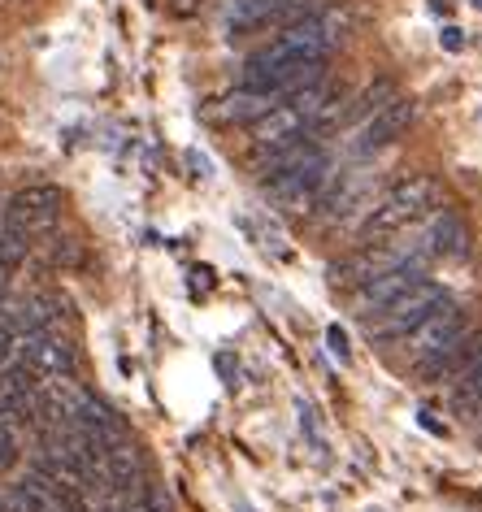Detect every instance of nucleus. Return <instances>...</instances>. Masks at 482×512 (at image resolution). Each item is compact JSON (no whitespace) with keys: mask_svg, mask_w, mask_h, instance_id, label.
<instances>
[{"mask_svg":"<svg viewBox=\"0 0 482 512\" xmlns=\"http://www.w3.org/2000/svg\"><path fill=\"white\" fill-rule=\"evenodd\" d=\"M348 35V18L335 9H322L313 18H300L291 27H278L270 44H261L257 53L244 61V79L270 70V66H287V61H331V53L344 44Z\"/></svg>","mask_w":482,"mask_h":512,"instance_id":"obj_1","label":"nucleus"},{"mask_svg":"<svg viewBox=\"0 0 482 512\" xmlns=\"http://www.w3.org/2000/svg\"><path fill=\"white\" fill-rule=\"evenodd\" d=\"M474 5H482V0H474Z\"/></svg>","mask_w":482,"mask_h":512,"instance_id":"obj_19","label":"nucleus"},{"mask_svg":"<svg viewBox=\"0 0 482 512\" xmlns=\"http://www.w3.org/2000/svg\"><path fill=\"white\" fill-rule=\"evenodd\" d=\"M413 113H417V105L409 96H396V100H387L383 109L374 113V118H365V126H361V135L352 139V157L357 161H365V157H374V152H383V148H391L396 139L409 131L413 126Z\"/></svg>","mask_w":482,"mask_h":512,"instance_id":"obj_8","label":"nucleus"},{"mask_svg":"<svg viewBox=\"0 0 482 512\" xmlns=\"http://www.w3.org/2000/svg\"><path fill=\"white\" fill-rule=\"evenodd\" d=\"M18 361L31 369L35 378H66L79 369V352H74L70 335H57V330H35V335H18L14 339Z\"/></svg>","mask_w":482,"mask_h":512,"instance_id":"obj_5","label":"nucleus"},{"mask_svg":"<svg viewBox=\"0 0 482 512\" xmlns=\"http://www.w3.org/2000/svg\"><path fill=\"white\" fill-rule=\"evenodd\" d=\"M435 196H439V183L430 174L404 178V183L391 187L387 196L374 204V213L361 222V239H383V235H396V230L422 222L426 209L435 204Z\"/></svg>","mask_w":482,"mask_h":512,"instance_id":"obj_3","label":"nucleus"},{"mask_svg":"<svg viewBox=\"0 0 482 512\" xmlns=\"http://www.w3.org/2000/svg\"><path fill=\"white\" fill-rule=\"evenodd\" d=\"M443 48H448V53H461V48H465V31L448 27V31H443Z\"/></svg>","mask_w":482,"mask_h":512,"instance_id":"obj_15","label":"nucleus"},{"mask_svg":"<svg viewBox=\"0 0 482 512\" xmlns=\"http://www.w3.org/2000/svg\"><path fill=\"white\" fill-rule=\"evenodd\" d=\"M5 213H9V222L22 226L31 239L53 235L57 217H61V191L53 183H31V187L14 191V200L5 204Z\"/></svg>","mask_w":482,"mask_h":512,"instance_id":"obj_7","label":"nucleus"},{"mask_svg":"<svg viewBox=\"0 0 482 512\" xmlns=\"http://www.w3.org/2000/svg\"><path fill=\"white\" fill-rule=\"evenodd\" d=\"M218 369H222L226 378H231V387H235V378H239V365H235V356H226V352H222V356H218Z\"/></svg>","mask_w":482,"mask_h":512,"instance_id":"obj_17","label":"nucleus"},{"mask_svg":"<svg viewBox=\"0 0 482 512\" xmlns=\"http://www.w3.org/2000/svg\"><path fill=\"white\" fill-rule=\"evenodd\" d=\"M426 239H430V252L435 256H465L469 252V230L461 226V217H452L448 209H435V222L426 226Z\"/></svg>","mask_w":482,"mask_h":512,"instance_id":"obj_12","label":"nucleus"},{"mask_svg":"<svg viewBox=\"0 0 482 512\" xmlns=\"http://www.w3.org/2000/svg\"><path fill=\"white\" fill-rule=\"evenodd\" d=\"M422 278H426V265H400V270H391V274L370 278V283L361 287V309H365V313H378L383 304H391L396 296H404V291L417 287Z\"/></svg>","mask_w":482,"mask_h":512,"instance_id":"obj_11","label":"nucleus"},{"mask_svg":"<svg viewBox=\"0 0 482 512\" xmlns=\"http://www.w3.org/2000/svg\"><path fill=\"white\" fill-rule=\"evenodd\" d=\"M274 105H278V100H270L265 92H252V87L239 83L235 92H226L222 100H209L205 118L209 122H226V126H252L261 113H270Z\"/></svg>","mask_w":482,"mask_h":512,"instance_id":"obj_10","label":"nucleus"},{"mask_svg":"<svg viewBox=\"0 0 482 512\" xmlns=\"http://www.w3.org/2000/svg\"><path fill=\"white\" fill-rule=\"evenodd\" d=\"M387 100H396V83H387V79H378L374 87H370V92H365L361 100H357V105H348V113H344V122H365V118H374V113L378 109H383L387 105Z\"/></svg>","mask_w":482,"mask_h":512,"instance_id":"obj_13","label":"nucleus"},{"mask_svg":"<svg viewBox=\"0 0 482 512\" xmlns=\"http://www.w3.org/2000/svg\"><path fill=\"white\" fill-rule=\"evenodd\" d=\"M448 300H452L448 287H439V283H430V278H422L417 287H409L404 296L383 304L378 313H365L361 326H365V335H370L378 348H387V343H396L400 335H409L417 322H426L435 309H443Z\"/></svg>","mask_w":482,"mask_h":512,"instance_id":"obj_2","label":"nucleus"},{"mask_svg":"<svg viewBox=\"0 0 482 512\" xmlns=\"http://www.w3.org/2000/svg\"><path fill=\"white\" fill-rule=\"evenodd\" d=\"M339 165L326 157V152H317L309 165H300L296 174H283V178H270L265 183V196H270L283 213H296V217H309L313 209H322V200L335 191L339 183Z\"/></svg>","mask_w":482,"mask_h":512,"instance_id":"obj_4","label":"nucleus"},{"mask_svg":"<svg viewBox=\"0 0 482 512\" xmlns=\"http://www.w3.org/2000/svg\"><path fill=\"white\" fill-rule=\"evenodd\" d=\"M326 343H331V356H335V361H348V356H352L344 326H326Z\"/></svg>","mask_w":482,"mask_h":512,"instance_id":"obj_14","label":"nucleus"},{"mask_svg":"<svg viewBox=\"0 0 482 512\" xmlns=\"http://www.w3.org/2000/svg\"><path fill=\"white\" fill-rule=\"evenodd\" d=\"M465 387L482 395V356H478V361H474V369H469V374H465Z\"/></svg>","mask_w":482,"mask_h":512,"instance_id":"obj_16","label":"nucleus"},{"mask_svg":"<svg viewBox=\"0 0 482 512\" xmlns=\"http://www.w3.org/2000/svg\"><path fill=\"white\" fill-rule=\"evenodd\" d=\"M465 335V313L456 309V300H448L443 309H435L426 317V322H417L409 335H400L404 343V365L417 369L422 361H430L435 352H443L452 339H461Z\"/></svg>","mask_w":482,"mask_h":512,"instance_id":"obj_6","label":"nucleus"},{"mask_svg":"<svg viewBox=\"0 0 482 512\" xmlns=\"http://www.w3.org/2000/svg\"><path fill=\"white\" fill-rule=\"evenodd\" d=\"M482 356V330H469V335H461V339H452L443 352H435L430 361H422L413 369L422 382H443V378H461V374H469L474 369V361Z\"/></svg>","mask_w":482,"mask_h":512,"instance_id":"obj_9","label":"nucleus"},{"mask_svg":"<svg viewBox=\"0 0 482 512\" xmlns=\"http://www.w3.org/2000/svg\"><path fill=\"white\" fill-rule=\"evenodd\" d=\"M422 426H426V430H435V434H443V426H439V421L426 413V408H422Z\"/></svg>","mask_w":482,"mask_h":512,"instance_id":"obj_18","label":"nucleus"}]
</instances>
